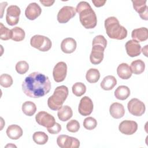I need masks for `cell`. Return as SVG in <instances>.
Returning a JSON list of instances; mask_svg holds the SVG:
<instances>
[{"instance_id":"cell-29","label":"cell","mask_w":148,"mask_h":148,"mask_svg":"<svg viewBox=\"0 0 148 148\" xmlns=\"http://www.w3.org/2000/svg\"><path fill=\"white\" fill-rule=\"evenodd\" d=\"M33 140L38 145H42L48 141V135L42 131H37L34 133L32 136Z\"/></svg>"},{"instance_id":"cell-38","label":"cell","mask_w":148,"mask_h":148,"mask_svg":"<svg viewBox=\"0 0 148 148\" xmlns=\"http://www.w3.org/2000/svg\"><path fill=\"white\" fill-rule=\"evenodd\" d=\"M92 2L94 3V6L95 7L99 8L101 6H102L105 5L106 3V1H101V0H92Z\"/></svg>"},{"instance_id":"cell-35","label":"cell","mask_w":148,"mask_h":148,"mask_svg":"<svg viewBox=\"0 0 148 148\" xmlns=\"http://www.w3.org/2000/svg\"><path fill=\"white\" fill-rule=\"evenodd\" d=\"M97 120L92 117H88L86 118L83 121V126L86 129L88 130H94L97 127Z\"/></svg>"},{"instance_id":"cell-19","label":"cell","mask_w":148,"mask_h":148,"mask_svg":"<svg viewBox=\"0 0 148 148\" xmlns=\"http://www.w3.org/2000/svg\"><path fill=\"white\" fill-rule=\"evenodd\" d=\"M109 112L112 117L118 119L124 116L125 114V109L121 103L114 102L110 106Z\"/></svg>"},{"instance_id":"cell-17","label":"cell","mask_w":148,"mask_h":148,"mask_svg":"<svg viewBox=\"0 0 148 148\" xmlns=\"http://www.w3.org/2000/svg\"><path fill=\"white\" fill-rule=\"evenodd\" d=\"M42 13V9L39 5L35 3L32 2L29 3L25 9V14L26 17L30 20H34L39 17Z\"/></svg>"},{"instance_id":"cell-23","label":"cell","mask_w":148,"mask_h":148,"mask_svg":"<svg viewBox=\"0 0 148 148\" xmlns=\"http://www.w3.org/2000/svg\"><path fill=\"white\" fill-rule=\"evenodd\" d=\"M57 115L61 121H66L72 117L73 112L70 106L68 105L62 106V107L58 110Z\"/></svg>"},{"instance_id":"cell-40","label":"cell","mask_w":148,"mask_h":148,"mask_svg":"<svg viewBox=\"0 0 148 148\" xmlns=\"http://www.w3.org/2000/svg\"><path fill=\"white\" fill-rule=\"evenodd\" d=\"M147 45H146L144 47H143L142 50V51L143 53V54H145V56H147Z\"/></svg>"},{"instance_id":"cell-4","label":"cell","mask_w":148,"mask_h":148,"mask_svg":"<svg viewBox=\"0 0 148 148\" xmlns=\"http://www.w3.org/2000/svg\"><path fill=\"white\" fill-rule=\"evenodd\" d=\"M92 50L90 56V62L94 65L100 64L104 57V50L106 47L107 40L101 35H97L92 40Z\"/></svg>"},{"instance_id":"cell-21","label":"cell","mask_w":148,"mask_h":148,"mask_svg":"<svg viewBox=\"0 0 148 148\" xmlns=\"http://www.w3.org/2000/svg\"><path fill=\"white\" fill-rule=\"evenodd\" d=\"M6 134L8 136L13 140L19 139L23 135V130L18 125L12 124L8 126L6 129Z\"/></svg>"},{"instance_id":"cell-24","label":"cell","mask_w":148,"mask_h":148,"mask_svg":"<svg viewBox=\"0 0 148 148\" xmlns=\"http://www.w3.org/2000/svg\"><path fill=\"white\" fill-rule=\"evenodd\" d=\"M117 84V80L114 76L108 75L105 76L101 82V87L104 90H110Z\"/></svg>"},{"instance_id":"cell-22","label":"cell","mask_w":148,"mask_h":148,"mask_svg":"<svg viewBox=\"0 0 148 148\" xmlns=\"http://www.w3.org/2000/svg\"><path fill=\"white\" fill-rule=\"evenodd\" d=\"M117 73L119 77L122 79H128L132 76L131 68L127 63L120 64L117 68Z\"/></svg>"},{"instance_id":"cell-11","label":"cell","mask_w":148,"mask_h":148,"mask_svg":"<svg viewBox=\"0 0 148 148\" xmlns=\"http://www.w3.org/2000/svg\"><path fill=\"white\" fill-rule=\"evenodd\" d=\"M36 123L47 128L52 127L56 122L54 117L50 114L45 111H40L35 116Z\"/></svg>"},{"instance_id":"cell-30","label":"cell","mask_w":148,"mask_h":148,"mask_svg":"<svg viewBox=\"0 0 148 148\" xmlns=\"http://www.w3.org/2000/svg\"><path fill=\"white\" fill-rule=\"evenodd\" d=\"M12 32V39L16 42L23 40L25 38V31L21 28L18 27H14L11 29Z\"/></svg>"},{"instance_id":"cell-5","label":"cell","mask_w":148,"mask_h":148,"mask_svg":"<svg viewBox=\"0 0 148 148\" xmlns=\"http://www.w3.org/2000/svg\"><path fill=\"white\" fill-rule=\"evenodd\" d=\"M68 88L65 86L62 85L56 88L53 94L47 99L49 108L53 110H58L68 97Z\"/></svg>"},{"instance_id":"cell-34","label":"cell","mask_w":148,"mask_h":148,"mask_svg":"<svg viewBox=\"0 0 148 148\" xmlns=\"http://www.w3.org/2000/svg\"><path fill=\"white\" fill-rule=\"evenodd\" d=\"M15 69L16 72L18 74L23 75L25 74L28 71L29 65L25 61H20L16 64Z\"/></svg>"},{"instance_id":"cell-15","label":"cell","mask_w":148,"mask_h":148,"mask_svg":"<svg viewBox=\"0 0 148 148\" xmlns=\"http://www.w3.org/2000/svg\"><path fill=\"white\" fill-rule=\"evenodd\" d=\"M133 4V8L136 12L139 14L140 17L142 19L147 20L148 14H147V6L146 5V0H135L132 1Z\"/></svg>"},{"instance_id":"cell-16","label":"cell","mask_w":148,"mask_h":148,"mask_svg":"<svg viewBox=\"0 0 148 148\" xmlns=\"http://www.w3.org/2000/svg\"><path fill=\"white\" fill-rule=\"evenodd\" d=\"M127 54L131 57L138 56L141 53V46L139 42L134 40L127 41L125 45Z\"/></svg>"},{"instance_id":"cell-3","label":"cell","mask_w":148,"mask_h":148,"mask_svg":"<svg viewBox=\"0 0 148 148\" xmlns=\"http://www.w3.org/2000/svg\"><path fill=\"white\" fill-rule=\"evenodd\" d=\"M105 28L108 36L111 39L122 40L127 36V30L121 25L115 17H109L105 20Z\"/></svg>"},{"instance_id":"cell-8","label":"cell","mask_w":148,"mask_h":148,"mask_svg":"<svg viewBox=\"0 0 148 148\" xmlns=\"http://www.w3.org/2000/svg\"><path fill=\"white\" fill-rule=\"evenodd\" d=\"M129 112L135 116H140L145 112L146 107L143 102L138 98L131 99L127 104Z\"/></svg>"},{"instance_id":"cell-2","label":"cell","mask_w":148,"mask_h":148,"mask_svg":"<svg viewBox=\"0 0 148 148\" xmlns=\"http://www.w3.org/2000/svg\"><path fill=\"white\" fill-rule=\"evenodd\" d=\"M76 11L79 14L80 21L85 28L92 29L97 25V16L89 3L86 1L80 2L77 5Z\"/></svg>"},{"instance_id":"cell-12","label":"cell","mask_w":148,"mask_h":148,"mask_svg":"<svg viewBox=\"0 0 148 148\" xmlns=\"http://www.w3.org/2000/svg\"><path fill=\"white\" fill-rule=\"evenodd\" d=\"M67 73L66 64L63 61L58 62L54 67L53 76L55 82L59 83L64 81Z\"/></svg>"},{"instance_id":"cell-37","label":"cell","mask_w":148,"mask_h":148,"mask_svg":"<svg viewBox=\"0 0 148 148\" xmlns=\"http://www.w3.org/2000/svg\"><path fill=\"white\" fill-rule=\"evenodd\" d=\"M47 131L51 134H57L61 130V126L60 124L56 123L52 127L47 128Z\"/></svg>"},{"instance_id":"cell-27","label":"cell","mask_w":148,"mask_h":148,"mask_svg":"<svg viewBox=\"0 0 148 148\" xmlns=\"http://www.w3.org/2000/svg\"><path fill=\"white\" fill-rule=\"evenodd\" d=\"M22 111L26 116H32L36 111V105L32 101H26L22 105Z\"/></svg>"},{"instance_id":"cell-7","label":"cell","mask_w":148,"mask_h":148,"mask_svg":"<svg viewBox=\"0 0 148 148\" xmlns=\"http://www.w3.org/2000/svg\"><path fill=\"white\" fill-rule=\"evenodd\" d=\"M57 143L61 148H77L80 146V142L77 138L66 135H59Z\"/></svg>"},{"instance_id":"cell-26","label":"cell","mask_w":148,"mask_h":148,"mask_svg":"<svg viewBox=\"0 0 148 148\" xmlns=\"http://www.w3.org/2000/svg\"><path fill=\"white\" fill-rule=\"evenodd\" d=\"M130 68L132 73L135 75H139L145 71V64L141 60H136L131 62Z\"/></svg>"},{"instance_id":"cell-32","label":"cell","mask_w":148,"mask_h":148,"mask_svg":"<svg viewBox=\"0 0 148 148\" xmlns=\"http://www.w3.org/2000/svg\"><path fill=\"white\" fill-rule=\"evenodd\" d=\"M12 32L11 29L5 27L2 23H0V39L3 40H8L12 39Z\"/></svg>"},{"instance_id":"cell-25","label":"cell","mask_w":148,"mask_h":148,"mask_svg":"<svg viewBox=\"0 0 148 148\" xmlns=\"http://www.w3.org/2000/svg\"><path fill=\"white\" fill-rule=\"evenodd\" d=\"M130 95V90L126 86H120L114 91L115 97L119 100H125Z\"/></svg>"},{"instance_id":"cell-20","label":"cell","mask_w":148,"mask_h":148,"mask_svg":"<svg viewBox=\"0 0 148 148\" xmlns=\"http://www.w3.org/2000/svg\"><path fill=\"white\" fill-rule=\"evenodd\" d=\"M133 40L136 42H143L148 38V30L146 27H141L134 29L131 33Z\"/></svg>"},{"instance_id":"cell-31","label":"cell","mask_w":148,"mask_h":148,"mask_svg":"<svg viewBox=\"0 0 148 148\" xmlns=\"http://www.w3.org/2000/svg\"><path fill=\"white\" fill-rule=\"evenodd\" d=\"M72 90L73 94L77 97H81L86 91V87L85 84L81 82L75 83L72 87Z\"/></svg>"},{"instance_id":"cell-1","label":"cell","mask_w":148,"mask_h":148,"mask_svg":"<svg viewBox=\"0 0 148 148\" xmlns=\"http://www.w3.org/2000/svg\"><path fill=\"white\" fill-rule=\"evenodd\" d=\"M51 83L49 77L44 74L34 72L25 77L22 83L24 93L30 98H40L49 92Z\"/></svg>"},{"instance_id":"cell-10","label":"cell","mask_w":148,"mask_h":148,"mask_svg":"<svg viewBox=\"0 0 148 148\" xmlns=\"http://www.w3.org/2000/svg\"><path fill=\"white\" fill-rule=\"evenodd\" d=\"M20 13V9L17 5L9 6L7 9L6 15V21L8 24L10 26L16 25L18 23Z\"/></svg>"},{"instance_id":"cell-18","label":"cell","mask_w":148,"mask_h":148,"mask_svg":"<svg viewBox=\"0 0 148 148\" xmlns=\"http://www.w3.org/2000/svg\"><path fill=\"white\" fill-rule=\"evenodd\" d=\"M77 43L72 38H67L62 40L61 43V49L62 52L70 54L74 52L76 49Z\"/></svg>"},{"instance_id":"cell-39","label":"cell","mask_w":148,"mask_h":148,"mask_svg":"<svg viewBox=\"0 0 148 148\" xmlns=\"http://www.w3.org/2000/svg\"><path fill=\"white\" fill-rule=\"evenodd\" d=\"M54 1H40V2L43 4V6H51L54 3Z\"/></svg>"},{"instance_id":"cell-36","label":"cell","mask_w":148,"mask_h":148,"mask_svg":"<svg viewBox=\"0 0 148 148\" xmlns=\"http://www.w3.org/2000/svg\"><path fill=\"white\" fill-rule=\"evenodd\" d=\"M80 128V124L76 120H70L66 124V129L71 132H76Z\"/></svg>"},{"instance_id":"cell-33","label":"cell","mask_w":148,"mask_h":148,"mask_svg":"<svg viewBox=\"0 0 148 148\" xmlns=\"http://www.w3.org/2000/svg\"><path fill=\"white\" fill-rule=\"evenodd\" d=\"M13 79L12 76L8 74L3 73L0 76V84L5 88L10 87L13 84Z\"/></svg>"},{"instance_id":"cell-9","label":"cell","mask_w":148,"mask_h":148,"mask_svg":"<svg viewBox=\"0 0 148 148\" xmlns=\"http://www.w3.org/2000/svg\"><path fill=\"white\" fill-rule=\"evenodd\" d=\"M76 9L74 7L65 6L62 7L57 14V20L60 23H66L76 15Z\"/></svg>"},{"instance_id":"cell-13","label":"cell","mask_w":148,"mask_h":148,"mask_svg":"<svg viewBox=\"0 0 148 148\" xmlns=\"http://www.w3.org/2000/svg\"><path fill=\"white\" fill-rule=\"evenodd\" d=\"M93 108V103L91 98L87 96H84L80 101L78 111L81 115L87 116L92 113Z\"/></svg>"},{"instance_id":"cell-14","label":"cell","mask_w":148,"mask_h":148,"mask_svg":"<svg viewBox=\"0 0 148 148\" xmlns=\"http://www.w3.org/2000/svg\"><path fill=\"white\" fill-rule=\"evenodd\" d=\"M119 130L123 134L132 135L138 130V124L134 121L124 120L120 123Z\"/></svg>"},{"instance_id":"cell-28","label":"cell","mask_w":148,"mask_h":148,"mask_svg":"<svg viewBox=\"0 0 148 148\" xmlns=\"http://www.w3.org/2000/svg\"><path fill=\"white\" fill-rule=\"evenodd\" d=\"M86 78L88 82L90 83H95L99 80L100 78V73L97 69L90 68L86 72Z\"/></svg>"},{"instance_id":"cell-6","label":"cell","mask_w":148,"mask_h":148,"mask_svg":"<svg viewBox=\"0 0 148 148\" xmlns=\"http://www.w3.org/2000/svg\"><path fill=\"white\" fill-rule=\"evenodd\" d=\"M30 44L31 46L41 51H49L52 46L51 41L49 38L40 35L33 36L31 38Z\"/></svg>"}]
</instances>
